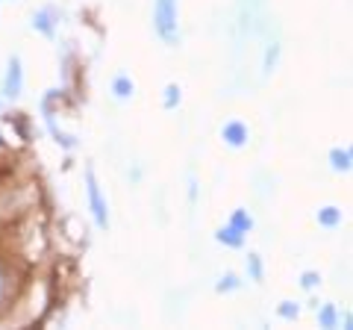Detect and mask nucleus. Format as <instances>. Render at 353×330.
<instances>
[{
  "label": "nucleus",
  "instance_id": "dca6fc26",
  "mask_svg": "<svg viewBox=\"0 0 353 330\" xmlns=\"http://www.w3.org/2000/svg\"><path fill=\"white\" fill-rule=\"evenodd\" d=\"M277 316H280V318H285V322H294V318L301 316V307H297L294 301H280Z\"/></svg>",
  "mask_w": 353,
  "mask_h": 330
},
{
  "label": "nucleus",
  "instance_id": "6e6552de",
  "mask_svg": "<svg viewBox=\"0 0 353 330\" xmlns=\"http://www.w3.org/2000/svg\"><path fill=\"white\" fill-rule=\"evenodd\" d=\"M353 165V151L350 148H333L330 151V168L339 174H347Z\"/></svg>",
  "mask_w": 353,
  "mask_h": 330
},
{
  "label": "nucleus",
  "instance_id": "1a4fd4ad",
  "mask_svg": "<svg viewBox=\"0 0 353 330\" xmlns=\"http://www.w3.org/2000/svg\"><path fill=\"white\" fill-rule=\"evenodd\" d=\"M315 218H318V224H321V227L333 230V227L341 224V210H339V206H333V204H327V206H321V210H318Z\"/></svg>",
  "mask_w": 353,
  "mask_h": 330
},
{
  "label": "nucleus",
  "instance_id": "f3484780",
  "mask_svg": "<svg viewBox=\"0 0 353 330\" xmlns=\"http://www.w3.org/2000/svg\"><path fill=\"white\" fill-rule=\"evenodd\" d=\"M277 59H280V45H271L268 50H265V74H271L274 68H277Z\"/></svg>",
  "mask_w": 353,
  "mask_h": 330
},
{
  "label": "nucleus",
  "instance_id": "f8f14e48",
  "mask_svg": "<svg viewBox=\"0 0 353 330\" xmlns=\"http://www.w3.org/2000/svg\"><path fill=\"white\" fill-rule=\"evenodd\" d=\"M318 324L321 327H339V310H336V304H324L321 310H318Z\"/></svg>",
  "mask_w": 353,
  "mask_h": 330
},
{
  "label": "nucleus",
  "instance_id": "4468645a",
  "mask_svg": "<svg viewBox=\"0 0 353 330\" xmlns=\"http://www.w3.org/2000/svg\"><path fill=\"white\" fill-rule=\"evenodd\" d=\"M180 101H183V92H180V86H176V83H168V86H165L162 106H165V109H176V106H180Z\"/></svg>",
  "mask_w": 353,
  "mask_h": 330
},
{
  "label": "nucleus",
  "instance_id": "39448f33",
  "mask_svg": "<svg viewBox=\"0 0 353 330\" xmlns=\"http://www.w3.org/2000/svg\"><path fill=\"white\" fill-rule=\"evenodd\" d=\"M41 113H44V124H48L53 142H57V145H62L65 151H74V148H77V139H74V136H68V133H62V130L57 127V121H53V109L41 104Z\"/></svg>",
  "mask_w": 353,
  "mask_h": 330
},
{
  "label": "nucleus",
  "instance_id": "7ed1b4c3",
  "mask_svg": "<svg viewBox=\"0 0 353 330\" xmlns=\"http://www.w3.org/2000/svg\"><path fill=\"white\" fill-rule=\"evenodd\" d=\"M0 92H3V97H9V101H15V97H21V92H24V68H21V57H9Z\"/></svg>",
  "mask_w": 353,
  "mask_h": 330
},
{
  "label": "nucleus",
  "instance_id": "9d476101",
  "mask_svg": "<svg viewBox=\"0 0 353 330\" xmlns=\"http://www.w3.org/2000/svg\"><path fill=\"white\" fill-rule=\"evenodd\" d=\"M132 92H136V83H132L127 74H118L112 80V95L118 97V101H130Z\"/></svg>",
  "mask_w": 353,
  "mask_h": 330
},
{
  "label": "nucleus",
  "instance_id": "9b49d317",
  "mask_svg": "<svg viewBox=\"0 0 353 330\" xmlns=\"http://www.w3.org/2000/svg\"><path fill=\"white\" fill-rule=\"evenodd\" d=\"M227 224H233L236 230H241V233L248 236L256 222H253V215H250L248 210H241V206H239V210H233V215H230V222H227Z\"/></svg>",
  "mask_w": 353,
  "mask_h": 330
},
{
  "label": "nucleus",
  "instance_id": "f257e3e1",
  "mask_svg": "<svg viewBox=\"0 0 353 330\" xmlns=\"http://www.w3.org/2000/svg\"><path fill=\"white\" fill-rule=\"evenodd\" d=\"M176 0H157L153 3V30L168 48L180 45V21H176Z\"/></svg>",
  "mask_w": 353,
  "mask_h": 330
},
{
  "label": "nucleus",
  "instance_id": "423d86ee",
  "mask_svg": "<svg viewBox=\"0 0 353 330\" xmlns=\"http://www.w3.org/2000/svg\"><path fill=\"white\" fill-rule=\"evenodd\" d=\"M215 242H218V245H224V248L239 251V248H245V233L236 230L233 224H224V227L215 230Z\"/></svg>",
  "mask_w": 353,
  "mask_h": 330
},
{
  "label": "nucleus",
  "instance_id": "f03ea898",
  "mask_svg": "<svg viewBox=\"0 0 353 330\" xmlns=\"http://www.w3.org/2000/svg\"><path fill=\"white\" fill-rule=\"evenodd\" d=\"M85 195H88V210H92L94 224L101 227V230H106L109 227V206H106V197L101 192V183H97L92 168H85Z\"/></svg>",
  "mask_w": 353,
  "mask_h": 330
},
{
  "label": "nucleus",
  "instance_id": "0eeeda50",
  "mask_svg": "<svg viewBox=\"0 0 353 330\" xmlns=\"http://www.w3.org/2000/svg\"><path fill=\"white\" fill-rule=\"evenodd\" d=\"M32 30L36 32H41L44 39H53L57 36V21H53V12L50 9H39V12H32Z\"/></svg>",
  "mask_w": 353,
  "mask_h": 330
},
{
  "label": "nucleus",
  "instance_id": "20e7f679",
  "mask_svg": "<svg viewBox=\"0 0 353 330\" xmlns=\"http://www.w3.org/2000/svg\"><path fill=\"white\" fill-rule=\"evenodd\" d=\"M221 139H224V145H230V148H245L250 139V130L245 121H227V124L221 127Z\"/></svg>",
  "mask_w": 353,
  "mask_h": 330
},
{
  "label": "nucleus",
  "instance_id": "6ab92c4d",
  "mask_svg": "<svg viewBox=\"0 0 353 330\" xmlns=\"http://www.w3.org/2000/svg\"><path fill=\"white\" fill-rule=\"evenodd\" d=\"M6 292H9V280H6V269L0 266V307L6 301Z\"/></svg>",
  "mask_w": 353,
  "mask_h": 330
},
{
  "label": "nucleus",
  "instance_id": "a211bd4d",
  "mask_svg": "<svg viewBox=\"0 0 353 330\" xmlns=\"http://www.w3.org/2000/svg\"><path fill=\"white\" fill-rule=\"evenodd\" d=\"M301 286H303L306 292L318 289V286H321V274H318V271H303V274H301Z\"/></svg>",
  "mask_w": 353,
  "mask_h": 330
},
{
  "label": "nucleus",
  "instance_id": "aec40b11",
  "mask_svg": "<svg viewBox=\"0 0 353 330\" xmlns=\"http://www.w3.org/2000/svg\"><path fill=\"white\" fill-rule=\"evenodd\" d=\"M339 322L345 324V330H350V327H353V316H350V313H345V316H339Z\"/></svg>",
  "mask_w": 353,
  "mask_h": 330
},
{
  "label": "nucleus",
  "instance_id": "ddd939ff",
  "mask_svg": "<svg viewBox=\"0 0 353 330\" xmlns=\"http://www.w3.org/2000/svg\"><path fill=\"white\" fill-rule=\"evenodd\" d=\"M241 286V280H239V274H233V271H227V274H221L218 278V283H215V292H221V295H227V292H236Z\"/></svg>",
  "mask_w": 353,
  "mask_h": 330
},
{
  "label": "nucleus",
  "instance_id": "2eb2a0df",
  "mask_svg": "<svg viewBox=\"0 0 353 330\" xmlns=\"http://www.w3.org/2000/svg\"><path fill=\"white\" fill-rule=\"evenodd\" d=\"M248 278L256 280V283L265 278V269H262V257L259 254H248Z\"/></svg>",
  "mask_w": 353,
  "mask_h": 330
}]
</instances>
